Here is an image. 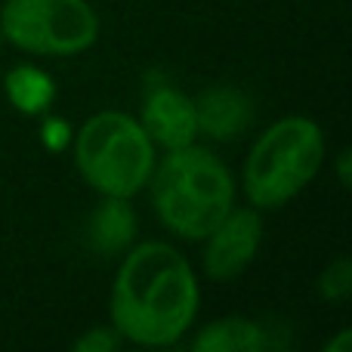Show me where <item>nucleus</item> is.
<instances>
[{
    "label": "nucleus",
    "mask_w": 352,
    "mask_h": 352,
    "mask_svg": "<svg viewBox=\"0 0 352 352\" xmlns=\"http://www.w3.org/2000/svg\"><path fill=\"white\" fill-rule=\"evenodd\" d=\"M201 278L176 244L148 238L121 254L109 297L111 328L124 343L148 349L176 346L195 328Z\"/></svg>",
    "instance_id": "obj_1"
},
{
    "label": "nucleus",
    "mask_w": 352,
    "mask_h": 352,
    "mask_svg": "<svg viewBox=\"0 0 352 352\" xmlns=\"http://www.w3.org/2000/svg\"><path fill=\"white\" fill-rule=\"evenodd\" d=\"M152 213L173 238L201 241L235 207L238 176L207 146L161 152L146 182Z\"/></svg>",
    "instance_id": "obj_2"
},
{
    "label": "nucleus",
    "mask_w": 352,
    "mask_h": 352,
    "mask_svg": "<svg viewBox=\"0 0 352 352\" xmlns=\"http://www.w3.org/2000/svg\"><path fill=\"white\" fill-rule=\"evenodd\" d=\"M328 158V140L318 121L306 115H287L260 130L248 148L238 176L244 201L260 213L281 210L306 192L322 173Z\"/></svg>",
    "instance_id": "obj_3"
},
{
    "label": "nucleus",
    "mask_w": 352,
    "mask_h": 352,
    "mask_svg": "<svg viewBox=\"0 0 352 352\" xmlns=\"http://www.w3.org/2000/svg\"><path fill=\"white\" fill-rule=\"evenodd\" d=\"M72 161L93 192L109 198H136L146 192L158 148L136 115L102 109L72 133Z\"/></svg>",
    "instance_id": "obj_4"
},
{
    "label": "nucleus",
    "mask_w": 352,
    "mask_h": 352,
    "mask_svg": "<svg viewBox=\"0 0 352 352\" xmlns=\"http://www.w3.org/2000/svg\"><path fill=\"white\" fill-rule=\"evenodd\" d=\"M0 37L28 56L68 59L99 41V12L90 0H3Z\"/></svg>",
    "instance_id": "obj_5"
},
{
    "label": "nucleus",
    "mask_w": 352,
    "mask_h": 352,
    "mask_svg": "<svg viewBox=\"0 0 352 352\" xmlns=\"http://www.w3.org/2000/svg\"><path fill=\"white\" fill-rule=\"evenodd\" d=\"M201 272L207 281L229 285L241 278L263 248V213L250 204H235L210 235L201 238Z\"/></svg>",
    "instance_id": "obj_6"
},
{
    "label": "nucleus",
    "mask_w": 352,
    "mask_h": 352,
    "mask_svg": "<svg viewBox=\"0 0 352 352\" xmlns=\"http://www.w3.org/2000/svg\"><path fill=\"white\" fill-rule=\"evenodd\" d=\"M136 121L148 133L158 152H170L198 142V111L195 96L173 87L170 80L148 78L142 90V111Z\"/></svg>",
    "instance_id": "obj_7"
},
{
    "label": "nucleus",
    "mask_w": 352,
    "mask_h": 352,
    "mask_svg": "<svg viewBox=\"0 0 352 352\" xmlns=\"http://www.w3.org/2000/svg\"><path fill=\"white\" fill-rule=\"evenodd\" d=\"M198 111V136H207L213 142H232L248 133L254 124L256 109L254 99L232 84H213L195 96Z\"/></svg>",
    "instance_id": "obj_8"
},
{
    "label": "nucleus",
    "mask_w": 352,
    "mask_h": 352,
    "mask_svg": "<svg viewBox=\"0 0 352 352\" xmlns=\"http://www.w3.org/2000/svg\"><path fill=\"white\" fill-rule=\"evenodd\" d=\"M96 210L87 223V244L99 256H121L140 235V219L130 204V198H109L99 195Z\"/></svg>",
    "instance_id": "obj_9"
},
{
    "label": "nucleus",
    "mask_w": 352,
    "mask_h": 352,
    "mask_svg": "<svg viewBox=\"0 0 352 352\" xmlns=\"http://www.w3.org/2000/svg\"><path fill=\"white\" fill-rule=\"evenodd\" d=\"M195 352H266L275 346L272 334L263 322L248 316H223L195 331Z\"/></svg>",
    "instance_id": "obj_10"
},
{
    "label": "nucleus",
    "mask_w": 352,
    "mask_h": 352,
    "mask_svg": "<svg viewBox=\"0 0 352 352\" xmlns=\"http://www.w3.org/2000/svg\"><path fill=\"white\" fill-rule=\"evenodd\" d=\"M3 93L19 115L43 118V115H50V109L56 102V80L41 65L19 62V65H12L6 72Z\"/></svg>",
    "instance_id": "obj_11"
},
{
    "label": "nucleus",
    "mask_w": 352,
    "mask_h": 352,
    "mask_svg": "<svg viewBox=\"0 0 352 352\" xmlns=\"http://www.w3.org/2000/svg\"><path fill=\"white\" fill-rule=\"evenodd\" d=\"M349 294H352V263L346 254H340L318 275V297L328 300V303H346Z\"/></svg>",
    "instance_id": "obj_12"
},
{
    "label": "nucleus",
    "mask_w": 352,
    "mask_h": 352,
    "mask_svg": "<svg viewBox=\"0 0 352 352\" xmlns=\"http://www.w3.org/2000/svg\"><path fill=\"white\" fill-rule=\"evenodd\" d=\"M121 346H124V337L111 324L109 328H90L87 334H80L72 343L74 352H118Z\"/></svg>",
    "instance_id": "obj_13"
},
{
    "label": "nucleus",
    "mask_w": 352,
    "mask_h": 352,
    "mask_svg": "<svg viewBox=\"0 0 352 352\" xmlns=\"http://www.w3.org/2000/svg\"><path fill=\"white\" fill-rule=\"evenodd\" d=\"M349 349H352V331L349 328H343L334 340L324 343V352H349Z\"/></svg>",
    "instance_id": "obj_14"
},
{
    "label": "nucleus",
    "mask_w": 352,
    "mask_h": 352,
    "mask_svg": "<svg viewBox=\"0 0 352 352\" xmlns=\"http://www.w3.org/2000/svg\"><path fill=\"white\" fill-rule=\"evenodd\" d=\"M349 148H340V152H337V179H340V186H349Z\"/></svg>",
    "instance_id": "obj_15"
},
{
    "label": "nucleus",
    "mask_w": 352,
    "mask_h": 352,
    "mask_svg": "<svg viewBox=\"0 0 352 352\" xmlns=\"http://www.w3.org/2000/svg\"><path fill=\"white\" fill-rule=\"evenodd\" d=\"M0 47H3V37H0Z\"/></svg>",
    "instance_id": "obj_16"
}]
</instances>
